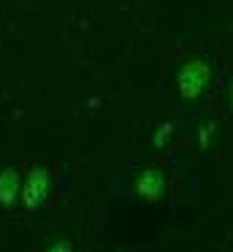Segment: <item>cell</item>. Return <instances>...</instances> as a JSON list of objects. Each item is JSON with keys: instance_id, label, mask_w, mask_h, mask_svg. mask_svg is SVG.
<instances>
[{"instance_id": "cell-6", "label": "cell", "mask_w": 233, "mask_h": 252, "mask_svg": "<svg viewBox=\"0 0 233 252\" xmlns=\"http://www.w3.org/2000/svg\"><path fill=\"white\" fill-rule=\"evenodd\" d=\"M168 136H171V127H163V130H160V133H157V136H155V144H157V147H160L163 141H168Z\"/></svg>"}, {"instance_id": "cell-1", "label": "cell", "mask_w": 233, "mask_h": 252, "mask_svg": "<svg viewBox=\"0 0 233 252\" xmlns=\"http://www.w3.org/2000/svg\"><path fill=\"white\" fill-rule=\"evenodd\" d=\"M211 87V65L203 57H190L176 71V95L182 103H198Z\"/></svg>"}, {"instance_id": "cell-3", "label": "cell", "mask_w": 233, "mask_h": 252, "mask_svg": "<svg viewBox=\"0 0 233 252\" xmlns=\"http://www.w3.org/2000/svg\"><path fill=\"white\" fill-rule=\"evenodd\" d=\"M168 190V174L157 165L152 168H141L138 174L133 176V192L141 201H160Z\"/></svg>"}, {"instance_id": "cell-2", "label": "cell", "mask_w": 233, "mask_h": 252, "mask_svg": "<svg viewBox=\"0 0 233 252\" xmlns=\"http://www.w3.org/2000/svg\"><path fill=\"white\" fill-rule=\"evenodd\" d=\"M49 187H52V182H49V171L43 168V165L30 168V174L22 179V192H19L25 209H30V212L41 209L43 201L49 198Z\"/></svg>"}, {"instance_id": "cell-5", "label": "cell", "mask_w": 233, "mask_h": 252, "mask_svg": "<svg viewBox=\"0 0 233 252\" xmlns=\"http://www.w3.org/2000/svg\"><path fill=\"white\" fill-rule=\"evenodd\" d=\"M46 252H73V244L70 241H54Z\"/></svg>"}, {"instance_id": "cell-7", "label": "cell", "mask_w": 233, "mask_h": 252, "mask_svg": "<svg viewBox=\"0 0 233 252\" xmlns=\"http://www.w3.org/2000/svg\"><path fill=\"white\" fill-rule=\"evenodd\" d=\"M231 111H233V82H231Z\"/></svg>"}, {"instance_id": "cell-4", "label": "cell", "mask_w": 233, "mask_h": 252, "mask_svg": "<svg viewBox=\"0 0 233 252\" xmlns=\"http://www.w3.org/2000/svg\"><path fill=\"white\" fill-rule=\"evenodd\" d=\"M22 192V176L14 168H3L0 171V206H14L16 198Z\"/></svg>"}]
</instances>
